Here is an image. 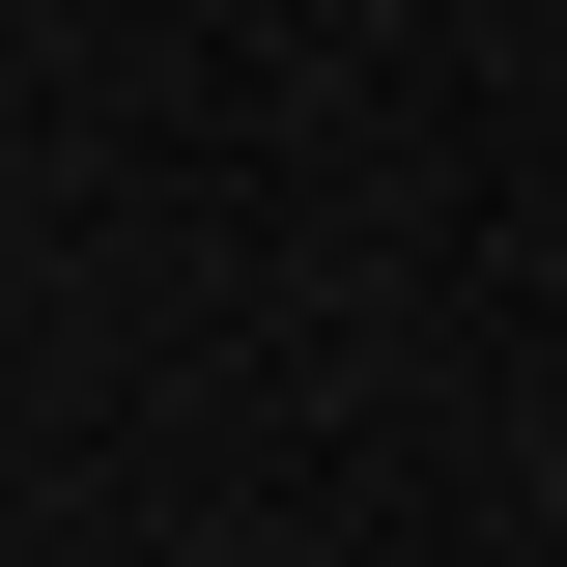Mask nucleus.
Masks as SVG:
<instances>
[]
</instances>
